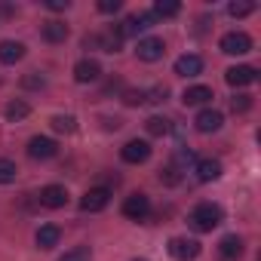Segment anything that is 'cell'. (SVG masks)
I'll use <instances>...</instances> for the list:
<instances>
[{
  "label": "cell",
  "instance_id": "6da1fadb",
  "mask_svg": "<svg viewBox=\"0 0 261 261\" xmlns=\"http://www.w3.org/2000/svg\"><path fill=\"white\" fill-rule=\"evenodd\" d=\"M221 218H224V212H221L218 203H197L191 209V215H188V224L197 233H209V230H215L221 224Z\"/></svg>",
  "mask_w": 261,
  "mask_h": 261
},
{
  "label": "cell",
  "instance_id": "7a4b0ae2",
  "mask_svg": "<svg viewBox=\"0 0 261 261\" xmlns=\"http://www.w3.org/2000/svg\"><path fill=\"white\" fill-rule=\"evenodd\" d=\"M151 25H154V13H133V16L123 19V25H120L117 31H120V37H139V34H145Z\"/></svg>",
  "mask_w": 261,
  "mask_h": 261
},
{
  "label": "cell",
  "instance_id": "3957f363",
  "mask_svg": "<svg viewBox=\"0 0 261 261\" xmlns=\"http://www.w3.org/2000/svg\"><path fill=\"white\" fill-rule=\"evenodd\" d=\"M120 212H123L126 218H133V221H145L148 212H151V200H148L145 194H129V197L123 200Z\"/></svg>",
  "mask_w": 261,
  "mask_h": 261
},
{
  "label": "cell",
  "instance_id": "277c9868",
  "mask_svg": "<svg viewBox=\"0 0 261 261\" xmlns=\"http://www.w3.org/2000/svg\"><path fill=\"white\" fill-rule=\"evenodd\" d=\"M166 249H169V255L175 261H194L200 255V243L197 240H188V237H172Z\"/></svg>",
  "mask_w": 261,
  "mask_h": 261
},
{
  "label": "cell",
  "instance_id": "5b68a950",
  "mask_svg": "<svg viewBox=\"0 0 261 261\" xmlns=\"http://www.w3.org/2000/svg\"><path fill=\"white\" fill-rule=\"evenodd\" d=\"M249 49H252V37L246 31H230L221 37V53L227 56H246Z\"/></svg>",
  "mask_w": 261,
  "mask_h": 261
},
{
  "label": "cell",
  "instance_id": "8992f818",
  "mask_svg": "<svg viewBox=\"0 0 261 261\" xmlns=\"http://www.w3.org/2000/svg\"><path fill=\"white\" fill-rule=\"evenodd\" d=\"M221 123H224V117H221V111H215V108H203V111L194 117V129H197V133H203V136L218 133Z\"/></svg>",
  "mask_w": 261,
  "mask_h": 261
},
{
  "label": "cell",
  "instance_id": "52a82bcc",
  "mask_svg": "<svg viewBox=\"0 0 261 261\" xmlns=\"http://www.w3.org/2000/svg\"><path fill=\"white\" fill-rule=\"evenodd\" d=\"M120 157H123V163H145L148 157H151V145L145 142V139H133V142H126L123 148H120Z\"/></svg>",
  "mask_w": 261,
  "mask_h": 261
},
{
  "label": "cell",
  "instance_id": "ba28073f",
  "mask_svg": "<svg viewBox=\"0 0 261 261\" xmlns=\"http://www.w3.org/2000/svg\"><path fill=\"white\" fill-rule=\"evenodd\" d=\"M163 53H166V43H163L160 37H142L139 46H136V56H139L142 62H160Z\"/></svg>",
  "mask_w": 261,
  "mask_h": 261
},
{
  "label": "cell",
  "instance_id": "9c48e42d",
  "mask_svg": "<svg viewBox=\"0 0 261 261\" xmlns=\"http://www.w3.org/2000/svg\"><path fill=\"white\" fill-rule=\"evenodd\" d=\"M56 154H59V145L53 139H46V136H34L28 142V157L31 160H53Z\"/></svg>",
  "mask_w": 261,
  "mask_h": 261
},
{
  "label": "cell",
  "instance_id": "30bf717a",
  "mask_svg": "<svg viewBox=\"0 0 261 261\" xmlns=\"http://www.w3.org/2000/svg\"><path fill=\"white\" fill-rule=\"evenodd\" d=\"M108 203H111V191L108 188H89L83 194V200H80V209L83 212H101Z\"/></svg>",
  "mask_w": 261,
  "mask_h": 261
},
{
  "label": "cell",
  "instance_id": "8fae6325",
  "mask_svg": "<svg viewBox=\"0 0 261 261\" xmlns=\"http://www.w3.org/2000/svg\"><path fill=\"white\" fill-rule=\"evenodd\" d=\"M37 200H40V206H46V209H62V206L68 203V191H65L62 185H46V188H40Z\"/></svg>",
  "mask_w": 261,
  "mask_h": 261
},
{
  "label": "cell",
  "instance_id": "7c38bea8",
  "mask_svg": "<svg viewBox=\"0 0 261 261\" xmlns=\"http://www.w3.org/2000/svg\"><path fill=\"white\" fill-rule=\"evenodd\" d=\"M175 74L178 77H200L203 74V59L197 53H185L175 59Z\"/></svg>",
  "mask_w": 261,
  "mask_h": 261
},
{
  "label": "cell",
  "instance_id": "4fadbf2b",
  "mask_svg": "<svg viewBox=\"0 0 261 261\" xmlns=\"http://www.w3.org/2000/svg\"><path fill=\"white\" fill-rule=\"evenodd\" d=\"M224 80H227L230 86H249V83L258 80V71H255L252 65H233V68L224 71Z\"/></svg>",
  "mask_w": 261,
  "mask_h": 261
},
{
  "label": "cell",
  "instance_id": "5bb4252c",
  "mask_svg": "<svg viewBox=\"0 0 261 261\" xmlns=\"http://www.w3.org/2000/svg\"><path fill=\"white\" fill-rule=\"evenodd\" d=\"M98 77H101V65L95 59H80L74 65V80L77 83H95Z\"/></svg>",
  "mask_w": 261,
  "mask_h": 261
},
{
  "label": "cell",
  "instance_id": "9a60e30c",
  "mask_svg": "<svg viewBox=\"0 0 261 261\" xmlns=\"http://www.w3.org/2000/svg\"><path fill=\"white\" fill-rule=\"evenodd\" d=\"M40 34H43L46 43H65L71 37V28L65 22H59V19H49V22H43V31Z\"/></svg>",
  "mask_w": 261,
  "mask_h": 261
},
{
  "label": "cell",
  "instance_id": "2e32d148",
  "mask_svg": "<svg viewBox=\"0 0 261 261\" xmlns=\"http://www.w3.org/2000/svg\"><path fill=\"white\" fill-rule=\"evenodd\" d=\"M25 59V43L19 40H0V65H16Z\"/></svg>",
  "mask_w": 261,
  "mask_h": 261
},
{
  "label": "cell",
  "instance_id": "e0dca14e",
  "mask_svg": "<svg viewBox=\"0 0 261 261\" xmlns=\"http://www.w3.org/2000/svg\"><path fill=\"white\" fill-rule=\"evenodd\" d=\"M194 172H197V178H200V181H215V178H221V163L206 157V160H197Z\"/></svg>",
  "mask_w": 261,
  "mask_h": 261
},
{
  "label": "cell",
  "instance_id": "ac0fdd59",
  "mask_svg": "<svg viewBox=\"0 0 261 261\" xmlns=\"http://www.w3.org/2000/svg\"><path fill=\"white\" fill-rule=\"evenodd\" d=\"M218 252H221L224 261H237V258L243 255V240H240L237 233H230V237H224V240L218 243Z\"/></svg>",
  "mask_w": 261,
  "mask_h": 261
},
{
  "label": "cell",
  "instance_id": "d6986e66",
  "mask_svg": "<svg viewBox=\"0 0 261 261\" xmlns=\"http://www.w3.org/2000/svg\"><path fill=\"white\" fill-rule=\"evenodd\" d=\"M181 101H185L188 108H194V105H206V101H212V89H209V86H188L185 95H181Z\"/></svg>",
  "mask_w": 261,
  "mask_h": 261
},
{
  "label": "cell",
  "instance_id": "ffe728a7",
  "mask_svg": "<svg viewBox=\"0 0 261 261\" xmlns=\"http://www.w3.org/2000/svg\"><path fill=\"white\" fill-rule=\"evenodd\" d=\"M37 246L40 249H53V246H59V240H62V230L56 227V224H40V230H37Z\"/></svg>",
  "mask_w": 261,
  "mask_h": 261
},
{
  "label": "cell",
  "instance_id": "44dd1931",
  "mask_svg": "<svg viewBox=\"0 0 261 261\" xmlns=\"http://www.w3.org/2000/svg\"><path fill=\"white\" fill-rule=\"evenodd\" d=\"M178 13H181L178 0H157V4H154V19H172Z\"/></svg>",
  "mask_w": 261,
  "mask_h": 261
},
{
  "label": "cell",
  "instance_id": "7402d4cb",
  "mask_svg": "<svg viewBox=\"0 0 261 261\" xmlns=\"http://www.w3.org/2000/svg\"><path fill=\"white\" fill-rule=\"evenodd\" d=\"M53 129H56V133L71 136L74 129H77V120H74V117H65V114H56V117H53Z\"/></svg>",
  "mask_w": 261,
  "mask_h": 261
},
{
  "label": "cell",
  "instance_id": "603a6c76",
  "mask_svg": "<svg viewBox=\"0 0 261 261\" xmlns=\"http://www.w3.org/2000/svg\"><path fill=\"white\" fill-rule=\"evenodd\" d=\"M16 175H19L16 163H13V160H7V157H0V185H10V181H16Z\"/></svg>",
  "mask_w": 261,
  "mask_h": 261
},
{
  "label": "cell",
  "instance_id": "cb8c5ba5",
  "mask_svg": "<svg viewBox=\"0 0 261 261\" xmlns=\"http://www.w3.org/2000/svg\"><path fill=\"white\" fill-rule=\"evenodd\" d=\"M145 129H148L151 136H166L172 126H169V120H166V117H151V120L145 123Z\"/></svg>",
  "mask_w": 261,
  "mask_h": 261
},
{
  "label": "cell",
  "instance_id": "d4e9b609",
  "mask_svg": "<svg viewBox=\"0 0 261 261\" xmlns=\"http://www.w3.org/2000/svg\"><path fill=\"white\" fill-rule=\"evenodd\" d=\"M28 114H31V108L25 101H10L7 105V120H25Z\"/></svg>",
  "mask_w": 261,
  "mask_h": 261
},
{
  "label": "cell",
  "instance_id": "484cf974",
  "mask_svg": "<svg viewBox=\"0 0 261 261\" xmlns=\"http://www.w3.org/2000/svg\"><path fill=\"white\" fill-rule=\"evenodd\" d=\"M145 101H148L145 89H126V92H123V105H129V108H136V105H145Z\"/></svg>",
  "mask_w": 261,
  "mask_h": 261
},
{
  "label": "cell",
  "instance_id": "4316f807",
  "mask_svg": "<svg viewBox=\"0 0 261 261\" xmlns=\"http://www.w3.org/2000/svg\"><path fill=\"white\" fill-rule=\"evenodd\" d=\"M92 258V252H89V246H77V249H71V252H65L59 261H89Z\"/></svg>",
  "mask_w": 261,
  "mask_h": 261
},
{
  "label": "cell",
  "instance_id": "83f0119b",
  "mask_svg": "<svg viewBox=\"0 0 261 261\" xmlns=\"http://www.w3.org/2000/svg\"><path fill=\"white\" fill-rule=\"evenodd\" d=\"M227 13H230L233 19H246V16H252V13H255V4H230V7H227Z\"/></svg>",
  "mask_w": 261,
  "mask_h": 261
},
{
  "label": "cell",
  "instance_id": "f1b7e54d",
  "mask_svg": "<svg viewBox=\"0 0 261 261\" xmlns=\"http://www.w3.org/2000/svg\"><path fill=\"white\" fill-rule=\"evenodd\" d=\"M230 108H233V114H246L252 108V95H233L230 98Z\"/></svg>",
  "mask_w": 261,
  "mask_h": 261
},
{
  "label": "cell",
  "instance_id": "f546056e",
  "mask_svg": "<svg viewBox=\"0 0 261 261\" xmlns=\"http://www.w3.org/2000/svg\"><path fill=\"white\" fill-rule=\"evenodd\" d=\"M22 86H25V89H43V86H46V80H43L40 74H34V71H31V74H25V77H22Z\"/></svg>",
  "mask_w": 261,
  "mask_h": 261
},
{
  "label": "cell",
  "instance_id": "4dcf8cb0",
  "mask_svg": "<svg viewBox=\"0 0 261 261\" xmlns=\"http://www.w3.org/2000/svg\"><path fill=\"white\" fill-rule=\"evenodd\" d=\"M178 178H181V175H178V166H175V163H169V166L160 172V181H163V185H178Z\"/></svg>",
  "mask_w": 261,
  "mask_h": 261
},
{
  "label": "cell",
  "instance_id": "1f68e13d",
  "mask_svg": "<svg viewBox=\"0 0 261 261\" xmlns=\"http://www.w3.org/2000/svg\"><path fill=\"white\" fill-rule=\"evenodd\" d=\"M120 7H123L120 0H98V13H108V16L111 13H120Z\"/></svg>",
  "mask_w": 261,
  "mask_h": 261
},
{
  "label": "cell",
  "instance_id": "d6a6232c",
  "mask_svg": "<svg viewBox=\"0 0 261 261\" xmlns=\"http://www.w3.org/2000/svg\"><path fill=\"white\" fill-rule=\"evenodd\" d=\"M148 95V101H163L166 98V86H154L151 92H145Z\"/></svg>",
  "mask_w": 261,
  "mask_h": 261
},
{
  "label": "cell",
  "instance_id": "836d02e7",
  "mask_svg": "<svg viewBox=\"0 0 261 261\" xmlns=\"http://www.w3.org/2000/svg\"><path fill=\"white\" fill-rule=\"evenodd\" d=\"M46 7L59 13V10H68V7H71V0H46Z\"/></svg>",
  "mask_w": 261,
  "mask_h": 261
},
{
  "label": "cell",
  "instance_id": "e575fe53",
  "mask_svg": "<svg viewBox=\"0 0 261 261\" xmlns=\"http://www.w3.org/2000/svg\"><path fill=\"white\" fill-rule=\"evenodd\" d=\"M13 13H16V10H13V7H7V4L0 7V19H7V16H13Z\"/></svg>",
  "mask_w": 261,
  "mask_h": 261
},
{
  "label": "cell",
  "instance_id": "d590c367",
  "mask_svg": "<svg viewBox=\"0 0 261 261\" xmlns=\"http://www.w3.org/2000/svg\"><path fill=\"white\" fill-rule=\"evenodd\" d=\"M133 261H145V258H133Z\"/></svg>",
  "mask_w": 261,
  "mask_h": 261
}]
</instances>
